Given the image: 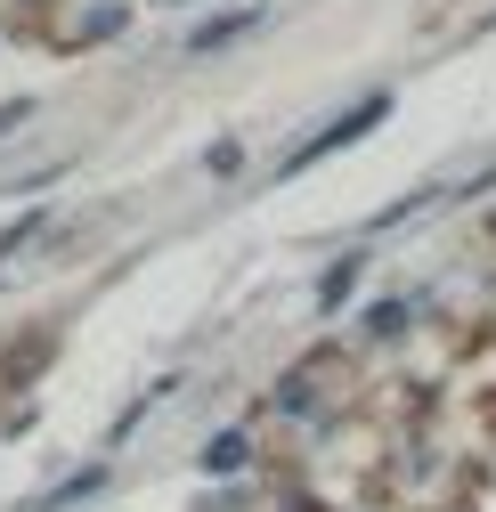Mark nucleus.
I'll return each instance as SVG.
<instances>
[{
    "label": "nucleus",
    "instance_id": "nucleus-1",
    "mask_svg": "<svg viewBox=\"0 0 496 512\" xmlns=\"http://www.w3.org/2000/svg\"><path fill=\"white\" fill-rule=\"evenodd\" d=\"M383 114H391V98H366V106H358L350 122H334V131H318V139H309V147H301L293 163H318V155H334V147H350V139H366V131H375Z\"/></svg>",
    "mask_w": 496,
    "mask_h": 512
},
{
    "label": "nucleus",
    "instance_id": "nucleus-2",
    "mask_svg": "<svg viewBox=\"0 0 496 512\" xmlns=\"http://www.w3.org/2000/svg\"><path fill=\"white\" fill-rule=\"evenodd\" d=\"M261 25V9H236V17H212V25H196V41L188 49H220V41H236V33H253Z\"/></svg>",
    "mask_w": 496,
    "mask_h": 512
}]
</instances>
